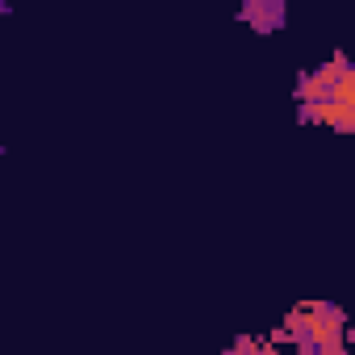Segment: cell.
Segmentation results:
<instances>
[{"mask_svg":"<svg viewBox=\"0 0 355 355\" xmlns=\"http://www.w3.org/2000/svg\"><path fill=\"white\" fill-rule=\"evenodd\" d=\"M239 21L247 30H255L259 38H272V34L284 30L288 5H284V0H243V5H239Z\"/></svg>","mask_w":355,"mask_h":355,"instance_id":"obj_1","label":"cell"},{"mask_svg":"<svg viewBox=\"0 0 355 355\" xmlns=\"http://www.w3.org/2000/svg\"><path fill=\"white\" fill-rule=\"evenodd\" d=\"M9 17H13V5H9V0H0V26H5Z\"/></svg>","mask_w":355,"mask_h":355,"instance_id":"obj_2","label":"cell"},{"mask_svg":"<svg viewBox=\"0 0 355 355\" xmlns=\"http://www.w3.org/2000/svg\"><path fill=\"white\" fill-rule=\"evenodd\" d=\"M0 163H5V146H0Z\"/></svg>","mask_w":355,"mask_h":355,"instance_id":"obj_3","label":"cell"}]
</instances>
